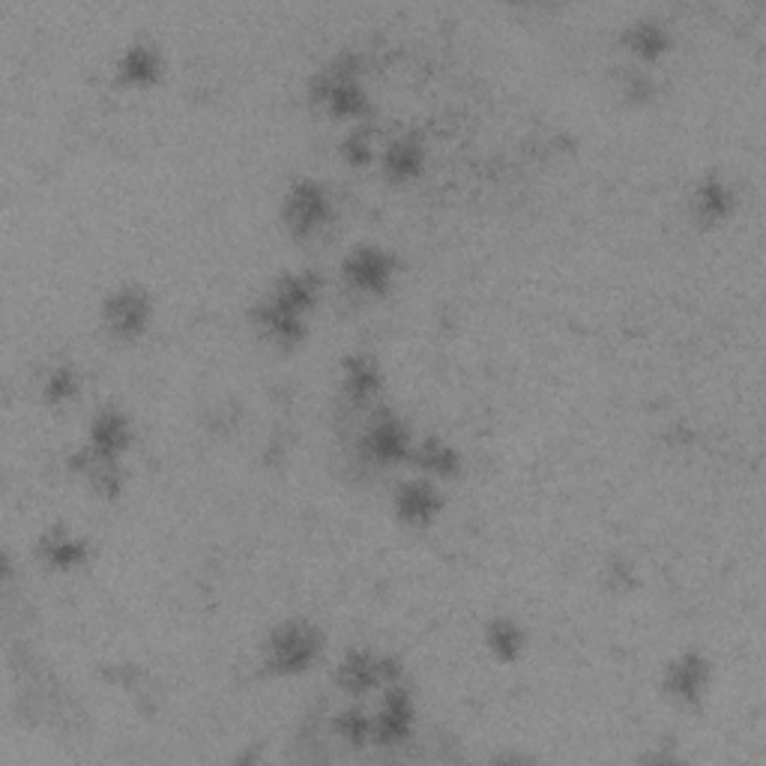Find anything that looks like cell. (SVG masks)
Returning <instances> with one entry per match:
<instances>
[{
	"mask_svg": "<svg viewBox=\"0 0 766 766\" xmlns=\"http://www.w3.org/2000/svg\"><path fill=\"white\" fill-rule=\"evenodd\" d=\"M321 650L318 632L309 623H282L267 641V662L279 674H303Z\"/></svg>",
	"mask_w": 766,
	"mask_h": 766,
	"instance_id": "6da1fadb",
	"label": "cell"
},
{
	"mask_svg": "<svg viewBox=\"0 0 766 766\" xmlns=\"http://www.w3.org/2000/svg\"><path fill=\"white\" fill-rule=\"evenodd\" d=\"M330 195L323 189L321 183L314 180H300L293 183L288 195H284V222L293 234H314L321 225H327L330 219Z\"/></svg>",
	"mask_w": 766,
	"mask_h": 766,
	"instance_id": "7a4b0ae2",
	"label": "cell"
},
{
	"mask_svg": "<svg viewBox=\"0 0 766 766\" xmlns=\"http://www.w3.org/2000/svg\"><path fill=\"white\" fill-rule=\"evenodd\" d=\"M395 276V258L381 246H356L344 258V279L356 291H386Z\"/></svg>",
	"mask_w": 766,
	"mask_h": 766,
	"instance_id": "3957f363",
	"label": "cell"
},
{
	"mask_svg": "<svg viewBox=\"0 0 766 766\" xmlns=\"http://www.w3.org/2000/svg\"><path fill=\"white\" fill-rule=\"evenodd\" d=\"M318 288H321V282H318L314 272H282L279 282L272 284L270 297L263 300V306H270V309L288 314V318H297V321H306V312L318 300Z\"/></svg>",
	"mask_w": 766,
	"mask_h": 766,
	"instance_id": "277c9868",
	"label": "cell"
},
{
	"mask_svg": "<svg viewBox=\"0 0 766 766\" xmlns=\"http://www.w3.org/2000/svg\"><path fill=\"white\" fill-rule=\"evenodd\" d=\"M395 674L398 671L390 665V659H381V655L369 653V650H353V653L344 655L342 665H339V686L344 692H351V695H365L372 689L386 686V680Z\"/></svg>",
	"mask_w": 766,
	"mask_h": 766,
	"instance_id": "5b68a950",
	"label": "cell"
},
{
	"mask_svg": "<svg viewBox=\"0 0 766 766\" xmlns=\"http://www.w3.org/2000/svg\"><path fill=\"white\" fill-rule=\"evenodd\" d=\"M105 321L114 335L135 339L151 321V297L142 288H117L105 300Z\"/></svg>",
	"mask_w": 766,
	"mask_h": 766,
	"instance_id": "8992f818",
	"label": "cell"
},
{
	"mask_svg": "<svg viewBox=\"0 0 766 766\" xmlns=\"http://www.w3.org/2000/svg\"><path fill=\"white\" fill-rule=\"evenodd\" d=\"M411 725H414L411 692L402 686L383 689L381 713H377V718H372V736H377L386 746H395V743H402L404 736L411 734Z\"/></svg>",
	"mask_w": 766,
	"mask_h": 766,
	"instance_id": "52a82bcc",
	"label": "cell"
},
{
	"mask_svg": "<svg viewBox=\"0 0 766 766\" xmlns=\"http://www.w3.org/2000/svg\"><path fill=\"white\" fill-rule=\"evenodd\" d=\"M130 437H132L130 420H126L121 411L105 407V411H100V414L93 416L91 449H87V455H93V458H108V462H114V458H117V455H121L126 446H130Z\"/></svg>",
	"mask_w": 766,
	"mask_h": 766,
	"instance_id": "ba28073f",
	"label": "cell"
},
{
	"mask_svg": "<svg viewBox=\"0 0 766 766\" xmlns=\"http://www.w3.org/2000/svg\"><path fill=\"white\" fill-rule=\"evenodd\" d=\"M365 453L374 462H398L411 455V434L395 416H377L365 428Z\"/></svg>",
	"mask_w": 766,
	"mask_h": 766,
	"instance_id": "9c48e42d",
	"label": "cell"
},
{
	"mask_svg": "<svg viewBox=\"0 0 766 766\" xmlns=\"http://www.w3.org/2000/svg\"><path fill=\"white\" fill-rule=\"evenodd\" d=\"M395 509L404 521L411 525H428L437 509H441V495L428 479H411L398 488L395 495Z\"/></svg>",
	"mask_w": 766,
	"mask_h": 766,
	"instance_id": "30bf717a",
	"label": "cell"
},
{
	"mask_svg": "<svg viewBox=\"0 0 766 766\" xmlns=\"http://www.w3.org/2000/svg\"><path fill=\"white\" fill-rule=\"evenodd\" d=\"M710 680V665L701 653H686L667 667V692L680 701H695Z\"/></svg>",
	"mask_w": 766,
	"mask_h": 766,
	"instance_id": "8fae6325",
	"label": "cell"
},
{
	"mask_svg": "<svg viewBox=\"0 0 766 766\" xmlns=\"http://www.w3.org/2000/svg\"><path fill=\"white\" fill-rule=\"evenodd\" d=\"M381 159L390 177H395V180H407V177H414V174H420V168H423L425 147L416 135H402V138H395V142L386 144V151L381 153Z\"/></svg>",
	"mask_w": 766,
	"mask_h": 766,
	"instance_id": "7c38bea8",
	"label": "cell"
},
{
	"mask_svg": "<svg viewBox=\"0 0 766 766\" xmlns=\"http://www.w3.org/2000/svg\"><path fill=\"white\" fill-rule=\"evenodd\" d=\"M342 381H344V393L351 395L353 402H365L377 393L381 386V369L374 363L372 356L365 353H353L348 356L342 365Z\"/></svg>",
	"mask_w": 766,
	"mask_h": 766,
	"instance_id": "4fadbf2b",
	"label": "cell"
},
{
	"mask_svg": "<svg viewBox=\"0 0 766 766\" xmlns=\"http://www.w3.org/2000/svg\"><path fill=\"white\" fill-rule=\"evenodd\" d=\"M117 72H121L123 81L130 84H151L156 75H159V54L147 42H135L130 49L123 51L121 63H117Z\"/></svg>",
	"mask_w": 766,
	"mask_h": 766,
	"instance_id": "5bb4252c",
	"label": "cell"
},
{
	"mask_svg": "<svg viewBox=\"0 0 766 766\" xmlns=\"http://www.w3.org/2000/svg\"><path fill=\"white\" fill-rule=\"evenodd\" d=\"M695 210L701 219L718 222V219H725L727 213L734 210V192H731V186L722 177H710V180L697 186Z\"/></svg>",
	"mask_w": 766,
	"mask_h": 766,
	"instance_id": "9a60e30c",
	"label": "cell"
},
{
	"mask_svg": "<svg viewBox=\"0 0 766 766\" xmlns=\"http://www.w3.org/2000/svg\"><path fill=\"white\" fill-rule=\"evenodd\" d=\"M414 458L432 476H453L458 470V453L441 437H428L414 449Z\"/></svg>",
	"mask_w": 766,
	"mask_h": 766,
	"instance_id": "2e32d148",
	"label": "cell"
},
{
	"mask_svg": "<svg viewBox=\"0 0 766 766\" xmlns=\"http://www.w3.org/2000/svg\"><path fill=\"white\" fill-rule=\"evenodd\" d=\"M488 646L497 659H515V655L525 650V632L515 620H506V617H497L491 629H488Z\"/></svg>",
	"mask_w": 766,
	"mask_h": 766,
	"instance_id": "e0dca14e",
	"label": "cell"
},
{
	"mask_svg": "<svg viewBox=\"0 0 766 766\" xmlns=\"http://www.w3.org/2000/svg\"><path fill=\"white\" fill-rule=\"evenodd\" d=\"M625 40H629V45H632V51L635 54H641V58H655V54H662V51L667 49V31L659 24V21L653 19H644L638 21L632 31L625 33Z\"/></svg>",
	"mask_w": 766,
	"mask_h": 766,
	"instance_id": "ac0fdd59",
	"label": "cell"
},
{
	"mask_svg": "<svg viewBox=\"0 0 766 766\" xmlns=\"http://www.w3.org/2000/svg\"><path fill=\"white\" fill-rule=\"evenodd\" d=\"M42 555H45V560H51L54 566H75L84 560V555H87V548L75 539V536L70 534H54L45 542V548H42Z\"/></svg>",
	"mask_w": 766,
	"mask_h": 766,
	"instance_id": "d6986e66",
	"label": "cell"
},
{
	"mask_svg": "<svg viewBox=\"0 0 766 766\" xmlns=\"http://www.w3.org/2000/svg\"><path fill=\"white\" fill-rule=\"evenodd\" d=\"M335 727H339V734H342L348 743H353V746H360L363 739H369V736H372V718L365 716L360 706L344 710L342 716L335 718Z\"/></svg>",
	"mask_w": 766,
	"mask_h": 766,
	"instance_id": "ffe728a7",
	"label": "cell"
},
{
	"mask_svg": "<svg viewBox=\"0 0 766 766\" xmlns=\"http://www.w3.org/2000/svg\"><path fill=\"white\" fill-rule=\"evenodd\" d=\"M75 390H79V377H75L72 369H58L45 381V395H49L51 402H66V398L75 395Z\"/></svg>",
	"mask_w": 766,
	"mask_h": 766,
	"instance_id": "44dd1931",
	"label": "cell"
},
{
	"mask_svg": "<svg viewBox=\"0 0 766 766\" xmlns=\"http://www.w3.org/2000/svg\"><path fill=\"white\" fill-rule=\"evenodd\" d=\"M344 153H348V159H351L353 165H365V162L372 159V138H369V132H351L348 142H344Z\"/></svg>",
	"mask_w": 766,
	"mask_h": 766,
	"instance_id": "7402d4cb",
	"label": "cell"
}]
</instances>
